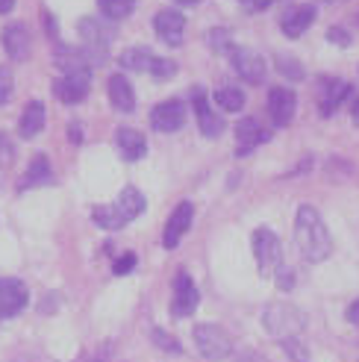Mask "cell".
Returning a JSON list of instances; mask_svg holds the SVG:
<instances>
[{
	"instance_id": "cell-11",
	"label": "cell",
	"mask_w": 359,
	"mask_h": 362,
	"mask_svg": "<svg viewBox=\"0 0 359 362\" xmlns=\"http://www.w3.org/2000/svg\"><path fill=\"white\" fill-rule=\"evenodd\" d=\"M186 124V106L180 100H165L151 112V127L156 133H177Z\"/></svg>"
},
{
	"instance_id": "cell-42",
	"label": "cell",
	"mask_w": 359,
	"mask_h": 362,
	"mask_svg": "<svg viewBox=\"0 0 359 362\" xmlns=\"http://www.w3.org/2000/svg\"><path fill=\"white\" fill-rule=\"evenodd\" d=\"M245 362H262L259 356H254V354H250V356H245Z\"/></svg>"
},
{
	"instance_id": "cell-33",
	"label": "cell",
	"mask_w": 359,
	"mask_h": 362,
	"mask_svg": "<svg viewBox=\"0 0 359 362\" xmlns=\"http://www.w3.org/2000/svg\"><path fill=\"white\" fill-rule=\"evenodd\" d=\"M153 341H156V348H163L168 354H180V351H183V348H180V341L174 336L163 333V330H153Z\"/></svg>"
},
{
	"instance_id": "cell-12",
	"label": "cell",
	"mask_w": 359,
	"mask_h": 362,
	"mask_svg": "<svg viewBox=\"0 0 359 362\" xmlns=\"http://www.w3.org/2000/svg\"><path fill=\"white\" fill-rule=\"evenodd\" d=\"M192 218H194V206H192L189 201L177 204V209L171 212V218H168V224H165V233H163V245H165L168 250H174V247L180 245V239H183L186 233H189Z\"/></svg>"
},
{
	"instance_id": "cell-13",
	"label": "cell",
	"mask_w": 359,
	"mask_h": 362,
	"mask_svg": "<svg viewBox=\"0 0 359 362\" xmlns=\"http://www.w3.org/2000/svg\"><path fill=\"white\" fill-rule=\"evenodd\" d=\"M27 286L21 280H0V318H12L27 306Z\"/></svg>"
},
{
	"instance_id": "cell-21",
	"label": "cell",
	"mask_w": 359,
	"mask_h": 362,
	"mask_svg": "<svg viewBox=\"0 0 359 362\" xmlns=\"http://www.w3.org/2000/svg\"><path fill=\"white\" fill-rule=\"evenodd\" d=\"M110 100H112V106L118 112H133V106H136V95H133V86H130V80L127 77H121V74H115V77H110Z\"/></svg>"
},
{
	"instance_id": "cell-24",
	"label": "cell",
	"mask_w": 359,
	"mask_h": 362,
	"mask_svg": "<svg viewBox=\"0 0 359 362\" xmlns=\"http://www.w3.org/2000/svg\"><path fill=\"white\" fill-rule=\"evenodd\" d=\"M153 59L156 57L148 47H127L121 53V68H127V71H151Z\"/></svg>"
},
{
	"instance_id": "cell-40",
	"label": "cell",
	"mask_w": 359,
	"mask_h": 362,
	"mask_svg": "<svg viewBox=\"0 0 359 362\" xmlns=\"http://www.w3.org/2000/svg\"><path fill=\"white\" fill-rule=\"evenodd\" d=\"M12 6H15V0H0V15L12 12Z\"/></svg>"
},
{
	"instance_id": "cell-25",
	"label": "cell",
	"mask_w": 359,
	"mask_h": 362,
	"mask_svg": "<svg viewBox=\"0 0 359 362\" xmlns=\"http://www.w3.org/2000/svg\"><path fill=\"white\" fill-rule=\"evenodd\" d=\"M215 103H218V110H224V112H239L245 106V92L236 86H221L218 92H215Z\"/></svg>"
},
{
	"instance_id": "cell-19",
	"label": "cell",
	"mask_w": 359,
	"mask_h": 362,
	"mask_svg": "<svg viewBox=\"0 0 359 362\" xmlns=\"http://www.w3.org/2000/svg\"><path fill=\"white\" fill-rule=\"evenodd\" d=\"M265 139H268V133L259 127L257 118H242V121L236 124V153H239V156H247V153L254 151L259 141H265Z\"/></svg>"
},
{
	"instance_id": "cell-3",
	"label": "cell",
	"mask_w": 359,
	"mask_h": 362,
	"mask_svg": "<svg viewBox=\"0 0 359 362\" xmlns=\"http://www.w3.org/2000/svg\"><path fill=\"white\" fill-rule=\"evenodd\" d=\"M77 30H80V39L86 42V57H88V62H92V68L103 65L106 50H110V42L115 35L112 27L106 21H100V18H83V21L77 24Z\"/></svg>"
},
{
	"instance_id": "cell-4",
	"label": "cell",
	"mask_w": 359,
	"mask_h": 362,
	"mask_svg": "<svg viewBox=\"0 0 359 362\" xmlns=\"http://www.w3.org/2000/svg\"><path fill=\"white\" fill-rule=\"evenodd\" d=\"M194 345L204 359H227L233 354V339L224 327H218V324H197Z\"/></svg>"
},
{
	"instance_id": "cell-29",
	"label": "cell",
	"mask_w": 359,
	"mask_h": 362,
	"mask_svg": "<svg viewBox=\"0 0 359 362\" xmlns=\"http://www.w3.org/2000/svg\"><path fill=\"white\" fill-rule=\"evenodd\" d=\"M277 71L286 77V80H303V65L292 57H280L277 59Z\"/></svg>"
},
{
	"instance_id": "cell-34",
	"label": "cell",
	"mask_w": 359,
	"mask_h": 362,
	"mask_svg": "<svg viewBox=\"0 0 359 362\" xmlns=\"http://www.w3.org/2000/svg\"><path fill=\"white\" fill-rule=\"evenodd\" d=\"M12 159H15V144L9 141L6 133H0V168L12 165Z\"/></svg>"
},
{
	"instance_id": "cell-41",
	"label": "cell",
	"mask_w": 359,
	"mask_h": 362,
	"mask_svg": "<svg viewBox=\"0 0 359 362\" xmlns=\"http://www.w3.org/2000/svg\"><path fill=\"white\" fill-rule=\"evenodd\" d=\"M351 118H353V124L359 127V98L353 100V110H351Z\"/></svg>"
},
{
	"instance_id": "cell-30",
	"label": "cell",
	"mask_w": 359,
	"mask_h": 362,
	"mask_svg": "<svg viewBox=\"0 0 359 362\" xmlns=\"http://www.w3.org/2000/svg\"><path fill=\"white\" fill-rule=\"evenodd\" d=\"M283 351L289 354L292 362H310V354H307V348H303L300 339H283Z\"/></svg>"
},
{
	"instance_id": "cell-17",
	"label": "cell",
	"mask_w": 359,
	"mask_h": 362,
	"mask_svg": "<svg viewBox=\"0 0 359 362\" xmlns=\"http://www.w3.org/2000/svg\"><path fill=\"white\" fill-rule=\"evenodd\" d=\"M115 148L127 162H136L148 153V139H145V133L133 130V127H121L115 133Z\"/></svg>"
},
{
	"instance_id": "cell-7",
	"label": "cell",
	"mask_w": 359,
	"mask_h": 362,
	"mask_svg": "<svg viewBox=\"0 0 359 362\" xmlns=\"http://www.w3.org/2000/svg\"><path fill=\"white\" fill-rule=\"evenodd\" d=\"M88 86H92V68L83 71H68L57 83H53V95L62 103H80L88 95Z\"/></svg>"
},
{
	"instance_id": "cell-23",
	"label": "cell",
	"mask_w": 359,
	"mask_h": 362,
	"mask_svg": "<svg viewBox=\"0 0 359 362\" xmlns=\"http://www.w3.org/2000/svg\"><path fill=\"white\" fill-rule=\"evenodd\" d=\"M50 177H53V171H50L47 156L45 153H35L33 162H30V168H27V174H24V180H21V189L45 186V183H50Z\"/></svg>"
},
{
	"instance_id": "cell-6",
	"label": "cell",
	"mask_w": 359,
	"mask_h": 362,
	"mask_svg": "<svg viewBox=\"0 0 359 362\" xmlns=\"http://www.w3.org/2000/svg\"><path fill=\"white\" fill-rule=\"evenodd\" d=\"M230 62H233V71H236V74L250 86H259L265 80V74H268L265 59L250 47H233L230 50Z\"/></svg>"
},
{
	"instance_id": "cell-15",
	"label": "cell",
	"mask_w": 359,
	"mask_h": 362,
	"mask_svg": "<svg viewBox=\"0 0 359 362\" xmlns=\"http://www.w3.org/2000/svg\"><path fill=\"white\" fill-rule=\"evenodd\" d=\"M0 39H4V50L9 53V59L24 62V59L30 57L33 42H30V30H27L24 24H6Z\"/></svg>"
},
{
	"instance_id": "cell-26",
	"label": "cell",
	"mask_w": 359,
	"mask_h": 362,
	"mask_svg": "<svg viewBox=\"0 0 359 362\" xmlns=\"http://www.w3.org/2000/svg\"><path fill=\"white\" fill-rule=\"evenodd\" d=\"M92 218H95V224H98V227H103V230H121V227H127V221H124V215L118 212V206H115V204L98 206V209L92 212Z\"/></svg>"
},
{
	"instance_id": "cell-5",
	"label": "cell",
	"mask_w": 359,
	"mask_h": 362,
	"mask_svg": "<svg viewBox=\"0 0 359 362\" xmlns=\"http://www.w3.org/2000/svg\"><path fill=\"white\" fill-rule=\"evenodd\" d=\"M254 257H257V265L265 277L277 274V268L283 265V247H280V239L274 236L268 227H259L254 233Z\"/></svg>"
},
{
	"instance_id": "cell-8",
	"label": "cell",
	"mask_w": 359,
	"mask_h": 362,
	"mask_svg": "<svg viewBox=\"0 0 359 362\" xmlns=\"http://www.w3.org/2000/svg\"><path fill=\"white\" fill-rule=\"evenodd\" d=\"M197 300H201V295H197V286L194 280L186 274V271H180V274L174 277V298H171V313L177 318H186L197 310Z\"/></svg>"
},
{
	"instance_id": "cell-28",
	"label": "cell",
	"mask_w": 359,
	"mask_h": 362,
	"mask_svg": "<svg viewBox=\"0 0 359 362\" xmlns=\"http://www.w3.org/2000/svg\"><path fill=\"white\" fill-rule=\"evenodd\" d=\"M206 45L215 50V53H224V50H233V39H230V30L218 27V30H209L206 33Z\"/></svg>"
},
{
	"instance_id": "cell-14",
	"label": "cell",
	"mask_w": 359,
	"mask_h": 362,
	"mask_svg": "<svg viewBox=\"0 0 359 362\" xmlns=\"http://www.w3.org/2000/svg\"><path fill=\"white\" fill-rule=\"evenodd\" d=\"M194 115H197V127H201V133L206 139H218L224 133V118L209 106L201 88H194Z\"/></svg>"
},
{
	"instance_id": "cell-16",
	"label": "cell",
	"mask_w": 359,
	"mask_h": 362,
	"mask_svg": "<svg viewBox=\"0 0 359 362\" xmlns=\"http://www.w3.org/2000/svg\"><path fill=\"white\" fill-rule=\"evenodd\" d=\"M351 95V83L345 80H324L318 88V106H321V115L330 118L339 106H342Z\"/></svg>"
},
{
	"instance_id": "cell-35",
	"label": "cell",
	"mask_w": 359,
	"mask_h": 362,
	"mask_svg": "<svg viewBox=\"0 0 359 362\" xmlns=\"http://www.w3.org/2000/svg\"><path fill=\"white\" fill-rule=\"evenodd\" d=\"M136 268V257H133V253H124V257L115 262V274L121 277V274H130V271Z\"/></svg>"
},
{
	"instance_id": "cell-37",
	"label": "cell",
	"mask_w": 359,
	"mask_h": 362,
	"mask_svg": "<svg viewBox=\"0 0 359 362\" xmlns=\"http://www.w3.org/2000/svg\"><path fill=\"white\" fill-rule=\"evenodd\" d=\"M242 4H245L250 12H262V9L271 6V0H242Z\"/></svg>"
},
{
	"instance_id": "cell-9",
	"label": "cell",
	"mask_w": 359,
	"mask_h": 362,
	"mask_svg": "<svg viewBox=\"0 0 359 362\" xmlns=\"http://www.w3.org/2000/svg\"><path fill=\"white\" fill-rule=\"evenodd\" d=\"M295 110H298V98L292 88L277 86L268 92V115H271L274 127H289L295 118Z\"/></svg>"
},
{
	"instance_id": "cell-44",
	"label": "cell",
	"mask_w": 359,
	"mask_h": 362,
	"mask_svg": "<svg viewBox=\"0 0 359 362\" xmlns=\"http://www.w3.org/2000/svg\"><path fill=\"white\" fill-rule=\"evenodd\" d=\"M321 4H339V0H321Z\"/></svg>"
},
{
	"instance_id": "cell-10",
	"label": "cell",
	"mask_w": 359,
	"mask_h": 362,
	"mask_svg": "<svg viewBox=\"0 0 359 362\" xmlns=\"http://www.w3.org/2000/svg\"><path fill=\"white\" fill-rule=\"evenodd\" d=\"M153 27H156V35L165 45L180 47L183 45V33H186V15H180L177 9H163V12H156Z\"/></svg>"
},
{
	"instance_id": "cell-31",
	"label": "cell",
	"mask_w": 359,
	"mask_h": 362,
	"mask_svg": "<svg viewBox=\"0 0 359 362\" xmlns=\"http://www.w3.org/2000/svg\"><path fill=\"white\" fill-rule=\"evenodd\" d=\"M15 92V80H12V71L6 65H0V103H6Z\"/></svg>"
},
{
	"instance_id": "cell-1",
	"label": "cell",
	"mask_w": 359,
	"mask_h": 362,
	"mask_svg": "<svg viewBox=\"0 0 359 362\" xmlns=\"http://www.w3.org/2000/svg\"><path fill=\"white\" fill-rule=\"evenodd\" d=\"M295 242L298 250L303 253V259L310 262H324L333 250V239L327 233L324 218L318 215L315 206H300L295 218Z\"/></svg>"
},
{
	"instance_id": "cell-45",
	"label": "cell",
	"mask_w": 359,
	"mask_h": 362,
	"mask_svg": "<svg viewBox=\"0 0 359 362\" xmlns=\"http://www.w3.org/2000/svg\"><path fill=\"white\" fill-rule=\"evenodd\" d=\"M356 24H359V12H356Z\"/></svg>"
},
{
	"instance_id": "cell-43",
	"label": "cell",
	"mask_w": 359,
	"mask_h": 362,
	"mask_svg": "<svg viewBox=\"0 0 359 362\" xmlns=\"http://www.w3.org/2000/svg\"><path fill=\"white\" fill-rule=\"evenodd\" d=\"M180 4H197V0H180Z\"/></svg>"
},
{
	"instance_id": "cell-20",
	"label": "cell",
	"mask_w": 359,
	"mask_h": 362,
	"mask_svg": "<svg viewBox=\"0 0 359 362\" xmlns=\"http://www.w3.org/2000/svg\"><path fill=\"white\" fill-rule=\"evenodd\" d=\"M42 127H45V103L33 100L24 106L21 121H18V133H21V139H35L42 133Z\"/></svg>"
},
{
	"instance_id": "cell-32",
	"label": "cell",
	"mask_w": 359,
	"mask_h": 362,
	"mask_svg": "<svg viewBox=\"0 0 359 362\" xmlns=\"http://www.w3.org/2000/svg\"><path fill=\"white\" fill-rule=\"evenodd\" d=\"M151 74H153L156 80H168V77H174V74H177V65H174L171 59H153Z\"/></svg>"
},
{
	"instance_id": "cell-39",
	"label": "cell",
	"mask_w": 359,
	"mask_h": 362,
	"mask_svg": "<svg viewBox=\"0 0 359 362\" xmlns=\"http://www.w3.org/2000/svg\"><path fill=\"white\" fill-rule=\"evenodd\" d=\"M68 139H74V141H80V139H83V133H80V124L68 127Z\"/></svg>"
},
{
	"instance_id": "cell-22",
	"label": "cell",
	"mask_w": 359,
	"mask_h": 362,
	"mask_svg": "<svg viewBox=\"0 0 359 362\" xmlns=\"http://www.w3.org/2000/svg\"><path fill=\"white\" fill-rule=\"evenodd\" d=\"M115 206H118V212L124 215V221H133V218H139L141 212H145V194H141L139 189H133V186H127L121 194H118V201H115Z\"/></svg>"
},
{
	"instance_id": "cell-38",
	"label": "cell",
	"mask_w": 359,
	"mask_h": 362,
	"mask_svg": "<svg viewBox=\"0 0 359 362\" xmlns=\"http://www.w3.org/2000/svg\"><path fill=\"white\" fill-rule=\"evenodd\" d=\"M348 321L359 327V300H353V303L348 306Z\"/></svg>"
},
{
	"instance_id": "cell-27",
	"label": "cell",
	"mask_w": 359,
	"mask_h": 362,
	"mask_svg": "<svg viewBox=\"0 0 359 362\" xmlns=\"http://www.w3.org/2000/svg\"><path fill=\"white\" fill-rule=\"evenodd\" d=\"M98 6H100V12L106 18H110V21H121V18L133 15L136 0H98Z\"/></svg>"
},
{
	"instance_id": "cell-36",
	"label": "cell",
	"mask_w": 359,
	"mask_h": 362,
	"mask_svg": "<svg viewBox=\"0 0 359 362\" xmlns=\"http://www.w3.org/2000/svg\"><path fill=\"white\" fill-rule=\"evenodd\" d=\"M327 39H330L333 45H339V47H348V45H351V35H348V30H339V27H333V30L327 33Z\"/></svg>"
},
{
	"instance_id": "cell-18",
	"label": "cell",
	"mask_w": 359,
	"mask_h": 362,
	"mask_svg": "<svg viewBox=\"0 0 359 362\" xmlns=\"http://www.w3.org/2000/svg\"><path fill=\"white\" fill-rule=\"evenodd\" d=\"M312 21H315V6L303 4V6L289 9V12L280 18V30L289 35V39H298V35H303V33L312 27Z\"/></svg>"
},
{
	"instance_id": "cell-2",
	"label": "cell",
	"mask_w": 359,
	"mask_h": 362,
	"mask_svg": "<svg viewBox=\"0 0 359 362\" xmlns=\"http://www.w3.org/2000/svg\"><path fill=\"white\" fill-rule=\"evenodd\" d=\"M262 324L274 339L283 341V339H298L303 333V327H307V315L292 303H271L262 313Z\"/></svg>"
}]
</instances>
